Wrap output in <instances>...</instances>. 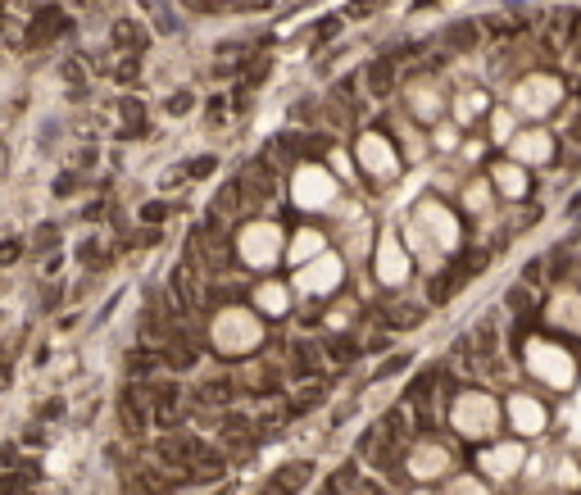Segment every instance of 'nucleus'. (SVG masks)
Listing matches in <instances>:
<instances>
[{"label": "nucleus", "instance_id": "26", "mask_svg": "<svg viewBox=\"0 0 581 495\" xmlns=\"http://www.w3.org/2000/svg\"><path fill=\"white\" fill-rule=\"evenodd\" d=\"M331 168H336L341 178H350V173H354V168H350V155H345V150H331Z\"/></svg>", "mask_w": 581, "mask_h": 495}, {"label": "nucleus", "instance_id": "30", "mask_svg": "<svg viewBox=\"0 0 581 495\" xmlns=\"http://www.w3.org/2000/svg\"><path fill=\"white\" fill-rule=\"evenodd\" d=\"M550 495H567V491H550Z\"/></svg>", "mask_w": 581, "mask_h": 495}, {"label": "nucleus", "instance_id": "27", "mask_svg": "<svg viewBox=\"0 0 581 495\" xmlns=\"http://www.w3.org/2000/svg\"><path fill=\"white\" fill-rule=\"evenodd\" d=\"M454 141H459V137H454V128H441V132H436V146H441V150H450Z\"/></svg>", "mask_w": 581, "mask_h": 495}, {"label": "nucleus", "instance_id": "12", "mask_svg": "<svg viewBox=\"0 0 581 495\" xmlns=\"http://www.w3.org/2000/svg\"><path fill=\"white\" fill-rule=\"evenodd\" d=\"M559 96H563V82H554V78H545V73H536V78H523V82H518L513 105L523 109V114L540 118V114H550V109L559 105Z\"/></svg>", "mask_w": 581, "mask_h": 495}, {"label": "nucleus", "instance_id": "5", "mask_svg": "<svg viewBox=\"0 0 581 495\" xmlns=\"http://www.w3.org/2000/svg\"><path fill=\"white\" fill-rule=\"evenodd\" d=\"M336 191H341L336 178H331L323 164H300L295 178H291V200L300 209H309V214H314V209H331L336 205Z\"/></svg>", "mask_w": 581, "mask_h": 495}, {"label": "nucleus", "instance_id": "25", "mask_svg": "<svg viewBox=\"0 0 581 495\" xmlns=\"http://www.w3.org/2000/svg\"><path fill=\"white\" fill-rule=\"evenodd\" d=\"M490 132H495V141H513V137H518V132H513V114H509V109H500V114H495Z\"/></svg>", "mask_w": 581, "mask_h": 495}, {"label": "nucleus", "instance_id": "21", "mask_svg": "<svg viewBox=\"0 0 581 495\" xmlns=\"http://www.w3.org/2000/svg\"><path fill=\"white\" fill-rule=\"evenodd\" d=\"M413 364H418V350H400V354L381 359V364H377V382H395L404 368H413Z\"/></svg>", "mask_w": 581, "mask_h": 495}, {"label": "nucleus", "instance_id": "22", "mask_svg": "<svg viewBox=\"0 0 581 495\" xmlns=\"http://www.w3.org/2000/svg\"><path fill=\"white\" fill-rule=\"evenodd\" d=\"M441 495H495V491H490V481H481V477H450V481H445V491Z\"/></svg>", "mask_w": 581, "mask_h": 495}, {"label": "nucleus", "instance_id": "7", "mask_svg": "<svg viewBox=\"0 0 581 495\" xmlns=\"http://www.w3.org/2000/svg\"><path fill=\"white\" fill-rule=\"evenodd\" d=\"M341 282H345V259L331 250H323L318 259H309V264H300L291 273V287L300 295H331Z\"/></svg>", "mask_w": 581, "mask_h": 495}, {"label": "nucleus", "instance_id": "23", "mask_svg": "<svg viewBox=\"0 0 581 495\" xmlns=\"http://www.w3.org/2000/svg\"><path fill=\"white\" fill-rule=\"evenodd\" d=\"M477 109H486V96L473 91V96H459V105H454V114H459V123H473Z\"/></svg>", "mask_w": 581, "mask_h": 495}, {"label": "nucleus", "instance_id": "20", "mask_svg": "<svg viewBox=\"0 0 581 495\" xmlns=\"http://www.w3.org/2000/svg\"><path fill=\"white\" fill-rule=\"evenodd\" d=\"M409 105L423 123H436V114H441V96L431 86H409Z\"/></svg>", "mask_w": 581, "mask_h": 495}, {"label": "nucleus", "instance_id": "3", "mask_svg": "<svg viewBox=\"0 0 581 495\" xmlns=\"http://www.w3.org/2000/svg\"><path fill=\"white\" fill-rule=\"evenodd\" d=\"M445 418H450L454 437H463V441H490L500 432V423H504V404L490 391L468 387V391H459L450 400V414H445Z\"/></svg>", "mask_w": 581, "mask_h": 495}, {"label": "nucleus", "instance_id": "16", "mask_svg": "<svg viewBox=\"0 0 581 495\" xmlns=\"http://www.w3.org/2000/svg\"><path fill=\"white\" fill-rule=\"evenodd\" d=\"M490 182L509 195V200H523V195L531 191V182H527V164H518V159H504V164L490 168Z\"/></svg>", "mask_w": 581, "mask_h": 495}, {"label": "nucleus", "instance_id": "4", "mask_svg": "<svg viewBox=\"0 0 581 495\" xmlns=\"http://www.w3.org/2000/svg\"><path fill=\"white\" fill-rule=\"evenodd\" d=\"M237 255L245 268H259V273H268V268L277 264L282 255H287V241H282V228L277 223H250V228H241L237 237Z\"/></svg>", "mask_w": 581, "mask_h": 495}, {"label": "nucleus", "instance_id": "17", "mask_svg": "<svg viewBox=\"0 0 581 495\" xmlns=\"http://www.w3.org/2000/svg\"><path fill=\"white\" fill-rule=\"evenodd\" d=\"M291 291H295V287H287V282H264L250 300H254V309H259L264 318H282V314L291 309Z\"/></svg>", "mask_w": 581, "mask_h": 495}, {"label": "nucleus", "instance_id": "9", "mask_svg": "<svg viewBox=\"0 0 581 495\" xmlns=\"http://www.w3.org/2000/svg\"><path fill=\"white\" fill-rule=\"evenodd\" d=\"M504 423H509L518 437H545L550 432V409L540 395H527V391H513L509 400H504Z\"/></svg>", "mask_w": 581, "mask_h": 495}, {"label": "nucleus", "instance_id": "14", "mask_svg": "<svg viewBox=\"0 0 581 495\" xmlns=\"http://www.w3.org/2000/svg\"><path fill=\"white\" fill-rule=\"evenodd\" d=\"M545 318H550V327H563V332H572V337H581V291H567V287L554 291Z\"/></svg>", "mask_w": 581, "mask_h": 495}, {"label": "nucleus", "instance_id": "15", "mask_svg": "<svg viewBox=\"0 0 581 495\" xmlns=\"http://www.w3.org/2000/svg\"><path fill=\"white\" fill-rule=\"evenodd\" d=\"M509 155L518 159V164H545V159L554 155V141H550V132L531 128V132H518V137L509 141Z\"/></svg>", "mask_w": 581, "mask_h": 495}, {"label": "nucleus", "instance_id": "1", "mask_svg": "<svg viewBox=\"0 0 581 495\" xmlns=\"http://www.w3.org/2000/svg\"><path fill=\"white\" fill-rule=\"evenodd\" d=\"M259 341H264V314L250 305H222L214 318H209V345L227 359H241V354H254Z\"/></svg>", "mask_w": 581, "mask_h": 495}, {"label": "nucleus", "instance_id": "2", "mask_svg": "<svg viewBox=\"0 0 581 495\" xmlns=\"http://www.w3.org/2000/svg\"><path fill=\"white\" fill-rule=\"evenodd\" d=\"M523 368L550 391H577L581 387L577 354L567 350V345L550 341V337H527L523 341Z\"/></svg>", "mask_w": 581, "mask_h": 495}, {"label": "nucleus", "instance_id": "10", "mask_svg": "<svg viewBox=\"0 0 581 495\" xmlns=\"http://www.w3.org/2000/svg\"><path fill=\"white\" fill-rule=\"evenodd\" d=\"M413 223H418V228H423L427 237L441 245L445 255H450V250H459V237H463V232H459V218H454V214H450V209H445L441 200H431V195H427V200H418V209H413Z\"/></svg>", "mask_w": 581, "mask_h": 495}, {"label": "nucleus", "instance_id": "24", "mask_svg": "<svg viewBox=\"0 0 581 495\" xmlns=\"http://www.w3.org/2000/svg\"><path fill=\"white\" fill-rule=\"evenodd\" d=\"M486 191H490V187H486V182H473V187H468V191H463V205H468V209H473V214H481V209H486V205H490V195H486Z\"/></svg>", "mask_w": 581, "mask_h": 495}, {"label": "nucleus", "instance_id": "19", "mask_svg": "<svg viewBox=\"0 0 581 495\" xmlns=\"http://www.w3.org/2000/svg\"><path fill=\"white\" fill-rule=\"evenodd\" d=\"M550 486H554V491H567V495L581 491V464H577V454H559V459H554Z\"/></svg>", "mask_w": 581, "mask_h": 495}, {"label": "nucleus", "instance_id": "8", "mask_svg": "<svg viewBox=\"0 0 581 495\" xmlns=\"http://www.w3.org/2000/svg\"><path fill=\"white\" fill-rule=\"evenodd\" d=\"M404 468H409L413 481H441V477H450V468H454V450L445 441H436V437H423V441L409 445Z\"/></svg>", "mask_w": 581, "mask_h": 495}, {"label": "nucleus", "instance_id": "18", "mask_svg": "<svg viewBox=\"0 0 581 495\" xmlns=\"http://www.w3.org/2000/svg\"><path fill=\"white\" fill-rule=\"evenodd\" d=\"M327 250V237L318 228H300L291 237V245H287V259H291V268H300V264H309V259H318Z\"/></svg>", "mask_w": 581, "mask_h": 495}, {"label": "nucleus", "instance_id": "13", "mask_svg": "<svg viewBox=\"0 0 581 495\" xmlns=\"http://www.w3.org/2000/svg\"><path fill=\"white\" fill-rule=\"evenodd\" d=\"M354 155H359V168L373 173V178H395L400 173V155H395V146L381 132H364L354 141Z\"/></svg>", "mask_w": 581, "mask_h": 495}, {"label": "nucleus", "instance_id": "28", "mask_svg": "<svg viewBox=\"0 0 581 495\" xmlns=\"http://www.w3.org/2000/svg\"><path fill=\"white\" fill-rule=\"evenodd\" d=\"M413 495H436V491H427V486H423V491H413Z\"/></svg>", "mask_w": 581, "mask_h": 495}, {"label": "nucleus", "instance_id": "6", "mask_svg": "<svg viewBox=\"0 0 581 495\" xmlns=\"http://www.w3.org/2000/svg\"><path fill=\"white\" fill-rule=\"evenodd\" d=\"M373 273H377L381 287H391V291L413 277V255H409V245L400 241V232H381V241L373 250Z\"/></svg>", "mask_w": 581, "mask_h": 495}, {"label": "nucleus", "instance_id": "29", "mask_svg": "<svg viewBox=\"0 0 581 495\" xmlns=\"http://www.w3.org/2000/svg\"><path fill=\"white\" fill-rule=\"evenodd\" d=\"M577 414H581V387H577Z\"/></svg>", "mask_w": 581, "mask_h": 495}, {"label": "nucleus", "instance_id": "11", "mask_svg": "<svg viewBox=\"0 0 581 495\" xmlns=\"http://www.w3.org/2000/svg\"><path fill=\"white\" fill-rule=\"evenodd\" d=\"M477 468L490 481H513L527 468V445L523 441H495V445H486V450L477 454Z\"/></svg>", "mask_w": 581, "mask_h": 495}]
</instances>
